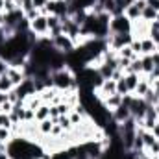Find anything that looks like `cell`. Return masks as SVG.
I'll return each mask as SVG.
<instances>
[{
    "label": "cell",
    "instance_id": "cell-6",
    "mask_svg": "<svg viewBox=\"0 0 159 159\" xmlns=\"http://www.w3.org/2000/svg\"><path fill=\"white\" fill-rule=\"evenodd\" d=\"M15 91H17V94H19V98L20 100H26L28 96H32V94H35L37 91H35V81H34V78H28L24 80L20 85H17L15 87Z\"/></svg>",
    "mask_w": 159,
    "mask_h": 159
},
{
    "label": "cell",
    "instance_id": "cell-10",
    "mask_svg": "<svg viewBox=\"0 0 159 159\" xmlns=\"http://www.w3.org/2000/svg\"><path fill=\"white\" fill-rule=\"evenodd\" d=\"M159 46L152 37H143L141 39V56H152L154 52H157Z\"/></svg>",
    "mask_w": 159,
    "mask_h": 159
},
{
    "label": "cell",
    "instance_id": "cell-9",
    "mask_svg": "<svg viewBox=\"0 0 159 159\" xmlns=\"http://www.w3.org/2000/svg\"><path fill=\"white\" fill-rule=\"evenodd\" d=\"M144 7H146V0H135V4H131L128 9H124V15H126L131 22H135V20L141 19V13H143Z\"/></svg>",
    "mask_w": 159,
    "mask_h": 159
},
{
    "label": "cell",
    "instance_id": "cell-17",
    "mask_svg": "<svg viewBox=\"0 0 159 159\" xmlns=\"http://www.w3.org/2000/svg\"><path fill=\"white\" fill-rule=\"evenodd\" d=\"M15 89V85L11 83V80L7 78V74L4 72V74H0V93H4V94H7L9 91H13Z\"/></svg>",
    "mask_w": 159,
    "mask_h": 159
},
{
    "label": "cell",
    "instance_id": "cell-16",
    "mask_svg": "<svg viewBox=\"0 0 159 159\" xmlns=\"http://www.w3.org/2000/svg\"><path fill=\"white\" fill-rule=\"evenodd\" d=\"M117 57H122V59H135V57H139L133 50H131V46L129 44H126V46H122V48H119L117 50Z\"/></svg>",
    "mask_w": 159,
    "mask_h": 159
},
{
    "label": "cell",
    "instance_id": "cell-11",
    "mask_svg": "<svg viewBox=\"0 0 159 159\" xmlns=\"http://www.w3.org/2000/svg\"><path fill=\"white\" fill-rule=\"evenodd\" d=\"M122 102H124V96H120V94H117V93H115V94L107 96V98L102 102V106H104V107L111 113V111H115L119 106H122Z\"/></svg>",
    "mask_w": 159,
    "mask_h": 159
},
{
    "label": "cell",
    "instance_id": "cell-20",
    "mask_svg": "<svg viewBox=\"0 0 159 159\" xmlns=\"http://www.w3.org/2000/svg\"><path fill=\"white\" fill-rule=\"evenodd\" d=\"M0 128H7V129L13 128V120H11L9 113H2L0 111Z\"/></svg>",
    "mask_w": 159,
    "mask_h": 159
},
{
    "label": "cell",
    "instance_id": "cell-14",
    "mask_svg": "<svg viewBox=\"0 0 159 159\" xmlns=\"http://www.w3.org/2000/svg\"><path fill=\"white\" fill-rule=\"evenodd\" d=\"M54 124H56V120H52V119H46V120H41V122H37V126H39V133L43 135V137H50Z\"/></svg>",
    "mask_w": 159,
    "mask_h": 159
},
{
    "label": "cell",
    "instance_id": "cell-8",
    "mask_svg": "<svg viewBox=\"0 0 159 159\" xmlns=\"http://www.w3.org/2000/svg\"><path fill=\"white\" fill-rule=\"evenodd\" d=\"M131 119V113H129V107H128V104L126 102H122V106H119L115 111H111V122L113 124H124L126 120Z\"/></svg>",
    "mask_w": 159,
    "mask_h": 159
},
{
    "label": "cell",
    "instance_id": "cell-25",
    "mask_svg": "<svg viewBox=\"0 0 159 159\" xmlns=\"http://www.w3.org/2000/svg\"><path fill=\"white\" fill-rule=\"evenodd\" d=\"M32 2H34V7L39 9V11H43L46 7V4H48V0H32Z\"/></svg>",
    "mask_w": 159,
    "mask_h": 159
},
{
    "label": "cell",
    "instance_id": "cell-2",
    "mask_svg": "<svg viewBox=\"0 0 159 159\" xmlns=\"http://www.w3.org/2000/svg\"><path fill=\"white\" fill-rule=\"evenodd\" d=\"M50 81H52V87H56L57 91H74V89H78L76 72L72 69H69L67 65L59 70H54L50 74Z\"/></svg>",
    "mask_w": 159,
    "mask_h": 159
},
{
    "label": "cell",
    "instance_id": "cell-5",
    "mask_svg": "<svg viewBox=\"0 0 159 159\" xmlns=\"http://www.w3.org/2000/svg\"><path fill=\"white\" fill-rule=\"evenodd\" d=\"M50 41H52L54 48H56L57 52L65 54V56H69V54H72V52L76 50L74 39L69 37V35H65V34H59V35H56V37H50Z\"/></svg>",
    "mask_w": 159,
    "mask_h": 159
},
{
    "label": "cell",
    "instance_id": "cell-29",
    "mask_svg": "<svg viewBox=\"0 0 159 159\" xmlns=\"http://www.w3.org/2000/svg\"><path fill=\"white\" fill-rule=\"evenodd\" d=\"M6 69H7V63L0 57V74H4V72H6Z\"/></svg>",
    "mask_w": 159,
    "mask_h": 159
},
{
    "label": "cell",
    "instance_id": "cell-19",
    "mask_svg": "<svg viewBox=\"0 0 159 159\" xmlns=\"http://www.w3.org/2000/svg\"><path fill=\"white\" fill-rule=\"evenodd\" d=\"M141 65H143V74H150L154 70V61H152V56H141Z\"/></svg>",
    "mask_w": 159,
    "mask_h": 159
},
{
    "label": "cell",
    "instance_id": "cell-24",
    "mask_svg": "<svg viewBox=\"0 0 159 159\" xmlns=\"http://www.w3.org/2000/svg\"><path fill=\"white\" fill-rule=\"evenodd\" d=\"M129 46H131V50H133L137 56H141V39H133L129 43Z\"/></svg>",
    "mask_w": 159,
    "mask_h": 159
},
{
    "label": "cell",
    "instance_id": "cell-1",
    "mask_svg": "<svg viewBox=\"0 0 159 159\" xmlns=\"http://www.w3.org/2000/svg\"><path fill=\"white\" fill-rule=\"evenodd\" d=\"M6 152L11 159H39L44 150L39 144H35L32 139L26 137H13L7 144H6Z\"/></svg>",
    "mask_w": 159,
    "mask_h": 159
},
{
    "label": "cell",
    "instance_id": "cell-26",
    "mask_svg": "<svg viewBox=\"0 0 159 159\" xmlns=\"http://www.w3.org/2000/svg\"><path fill=\"white\" fill-rule=\"evenodd\" d=\"M146 6H150L152 9H156L159 13V0H146Z\"/></svg>",
    "mask_w": 159,
    "mask_h": 159
},
{
    "label": "cell",
    "instance_id": "cell-30",
    "mask_svg": "<svg viewBox=\"0 0 159 159\" xmlns=\"http://www.w3.org/2000/svg\"><path fill=\"white\" fill-rule=\"evenodd\" d=\"M152 131H154V135H156V137L159 139V120H157V124L154 126V129H152Z\"/></svg>",
    "mask_w": 159,
    "mask_h": 159
},
{
    "label": "cell",
    "instance_id": "cell-13",
    "mask_svg": "<svg viewBox=\"0 0 159 159\" xmlns=\"http://www.w3.org/2000/svg\"><path fill=\"white\" fill-rule=\"evenodd\" d=\"M152 89V85H150V81L146 80V76L143 74L141 80H139V85L135 87V93H133V96H139V98H144V94L148 93Z\"/></svg>",
    "mask_w": 159,
    "mask_h": 159
},
{
    "label": "cell",
    "instance_id": "cell-7",
    "mask_svg": "<svg viewBox=\"0 0 159 159\" xmlns=\"http://www.w3.org/2000/svg\"><path fill=\"white\" fill-rule=\"evenodd\" d=\"M6 74H7V78L11 80V83L17 87V85H20L24 80L28 78L26 76V70H24V67H13V65H7V69H6Z\"/></svg>",
    "mask_w": 159,
    "mask_h": 159
},
{
    "label": "cell",
    "instance_id": "cell-32",
    "mask_svg": "<svg viewBox=\"0 0 159 159\" xmlns=\"http://www.w3.org/2000/svg\"><path fill=\"white\" fill-rule=\"evenodd\" d=\"M0 159H11V157L7 156V152H2V154H0Z\"/></svg>",
    "mask_w": 159,
    "mask_h": 159
},
{
    "label": "cell",
    "instance_id": "cell-12",
    "mask_svg": "<svg viewBox=\"0 0 159 159\" xmlns=\"http://www.w3.org/2000/svg\"><path fill=\"white\" fill-rule=\"evenodd\" d=\"M141 76H143V74H135V72H126V74H124V81H126V87H128L129 94L135 93V87L139 85Z\"/></svg>",
    "mask_w": 159,
    "mask_h": 159
},
{
    "label": "cell",
    "instance_id": "cell-27",
    "mask_svg": "<svg viewBox=\"0 0 159 159\" xmlns=\"http://www.w3.org/2000/svg\"><path fill=\"white\" fill-rule=\"evenodd\" d=\"M6 39H7V34L4 32V28L0 26V48H2V44L6 43Z\"/></svg>",
    "mask_w": 159,
    "mask_h": 159
},
{
    "label": "cell",
    "instance_id": "cell-31",
    "mask_svg": "<svg viewBox=\"0 0 159 159\" xmlns=\"http://www.w3.org/2000/svg\"><path fill=\"white\" fill-rule=\"evenodd\" d=\"M6 11V0H0V13Z\"/></svg>",
    "mask_w": 159,
    "mask_h": 159
},
{
    "label": "cell",
    "instance_id": "cell-28",
    "mask_svg": "<svg viewBox=\"0 0 159 159\" xmlns=\"http://www.w3.org/2000/svg\"><path fill=\"white\" fill-rule=\"evenodd\" d=\"M152 61H154V67H157L159 69V50L152 54Z\"/></svg>",
    "mask_w": 159,
    "mask_h": 159
},
{
    "label": "cell",
    "instance_id": "cell-21",
    "mask_svg": "<svg viewBox=\"0 0 159 159\" xmlns=\"http://www.w3.org/2000/svg\"><path fill=\"white\" fill-rule=\"evenodd\" d=\"M11 139H13V131L7 129V128H0V143L2 144H7Z\"/></svg>",
    "mask_w": 159,
    "mask_h": 159
},
{
    "label": "cell",
    "instance_id": "cell-22",
    "mask_svg": "<svg viewBox=\"0 0 159 159\" xmlns=\"http://www.w3.org/2000/svg\"><path fill=\"white\" fill-rule=\"evenodd\" d=\"M56 107H57V113H59V117H61V115H69V113L72 111V107H70L67 102H59V104H56Z\"/></svg>",
    "mask_w": 159,
    "mask_h": 159
},
{
    "label": "cell",
    "instance_id": "cell-33",
    "mask_svg": "<svg viewBox=\"0 0 159 159\" xmlns=\"http://www.w3.org/2000/svg\"><path fill=\"white\" fill-rule=\"evenodd\" d=\"M157 111H159V107H157Z\"/></svg>",
    "mask_w": 159,
    "mask_h": 159
},
{
    "label": "cell",
    "instance_id": "cell-15",
    "mask_svg": "<svg viewBox=\"0 0 159 159\" xmlns=\"http://www.w3.org/2000/svg\"><path fill=\"white\" fill-rule=\"evenodd\" d=\"M50 119V104H41L39 107L35 109V122Z\"/></svg>",
    "mask_w": 159,
    "mask_h": 159
},
{
    "label": "cell",
    "instance_id": "cell-18",
    "mask_svg": "<svg viewBox=\"0 0 159 159\" xmlns=\"http://www.w3.org/2000/svg\"><path fill=\"white\" fill-rule=\"evenodd\" d=\"M141 19H143L144 22H148V24H150V22H154V20L157 19V11H156V9H152L150 6H146V7L143 9V13H141Z\"/></svg>",
    "mask_w": 159,
    "mask_h": 159
},
{
    "label": "cell",
    "instance_id": "cell-23",
    "mask_svg": "<svg viewBox=\"0 0 159 159\" xmlns=\"http://www.w3.org/2000/svg\"><path fill=\"white\" fill-rule=\"evenodd\" d=\"M11 109H13V104L6 98V100L0 104V111H2V113H11Z\"/></svg>",
    "mask_w": 159,
    "mask_h": 159
},
{
    "label": "cell",
    "instance_id": "cell-4",
    "mask_svg": "<svg viewBox=\"0 0 159 159\" xmlns=\"http://www.w3.org/2000/svg\"><path fill=\"white\" fill-rule=\"evenodd\" d=\"M109 34H131V20L124 13L113 15L109 20Z\"/></svg>",
    "mask_w": 159,
    "mask_h": 159
},
{
    "label": "cell",
    "instance_id": "cell-3",
    "mask_svg": "<svg viewBox=\"0 0 159 159\" xmlns=\"http://www.w3.org/2000/svg\"><path fill=\"white\" fill-rule=\"evenodd\" d=\"M30 34L35 37V39H43V37H48V17L39 13L35 19L30 20Z\"/></svg>",
    "mask_w": 159,
    "mask_h": 159
}]
</instances>
